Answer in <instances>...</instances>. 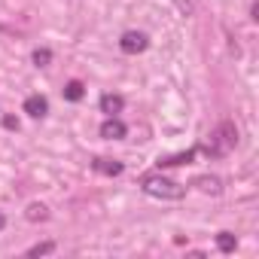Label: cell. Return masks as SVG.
<instances>
[{
	"label": "cell",
	"instance_id": "obj_16",
	"mask_svg": "<svg viewBox=\"0 0 259 259\" xmlns=\"http://www.w3.org/2000/svg\"><path fill=\"white\" fill-rule=\"evenodd\" d=\"M177 7H180V10H183V13H186V16H189V13H192V4H189V0H177Z\"/></svg>",
	"mask_w": 259,
	"mask_h": 259
},
{
	"label": "cell",
	"instance_id": "obj_3",
	"mask_svg": "<svg viewBox=\"0 0 259 259\" xmlns=\"http://www.w3.org/2000/svg\"><path fill=\"white\" fill-rule=\"evenodd\" d=\"M147 46H150V37L144 31H125L119 37V49L125 55H141V52H147Z\"/></svg>",
	"mask_w": 259,
	"mask_h": 259
},
{
	"label": "cell",
	"instance_id": "obj_2",
	"mask_svg": "<svg viewBox=\"0 0 259 259\" xmlns=\"http://www.w3.org/2000/svg\"><path fill=\"white\" fill-rule=\"evenodd\" d=\"M235 144H238V128H235V122H220L213 132H210V138H207V144L201 147V153L204 156H226L229 150H235Z\"/></svg>",
	"mask_w": 259,
	"mask_h": 259
},
{
	"label": "cell",
	"instance_id": "obj_14",
	"mask_svg": "<svg viewBox=\"0 0 259 259\" xmlns=\"http://www.w3.org/2000/svg\"><path fill=\"white\" fill-rule=\"evenodd\" d=\"M25 217H28L31 223H37V220H46L49 213H46V207H43V204H28V213H25Z\"/></svg>",
	"mask_w": 259,
	"mask_h": 259
},
{
	"label": "cell",
	"instance_id": "obj_6",
	"mask_svg": "<svg viewBox=\"0 0 259 259\" xmlns=\"http://www.w3.org/2000/svg\"><path fill=\"white\" fill-rule=\"evenodd\" d=\"M25 113H28L31 119H43V116L49 113V98H46V95H28V98H25Z\"/></svg>",
	"mask_w": 259,
	"mask_h": 259
},
{
	"label": "cell",
	"instance_id": "obj_13",
	"mask_svg": "<svg viewBox=\"0 0 259 259\" xmlns=\"http://www.w3.org/2000/svg\"><path fill=\"white\" fill-rule=\"evenodd\" d=\"M31 61H34L37 67H46V64L52 61V49H46V46H40V49H34V52H31Z\"/></svg>",
	"mask_w": 259,
	"mask_h": 259
},
{
	"label": "cell",
	"instance_id": "obj_5",
	"mask_svg": "<svg viewBox=\"0 0 259 259\" xmlns=\"http://www.w3.org/2000/svg\"><path fill=\"white\" fill-rule=\"evenodd\" d=\"M98 107H101V113H104V116H119V113L125 110V98H122V95H116V92H107V95H101Z\"/></svg>",
	"mask_w": 259,
	"mask_h": 259
},
{
	"label": "cell",
	"instance_id": "obj_7",
	"mask_svg": "<svg viewBox=\"0 0 259 259\" xmlns=\"http://www.w3.org/2000/svg\"><path fill=\"white\" fill-rule=\"evenodd\" d=\"M92 171H95V174H104V177H119V174L125 171V165H122L119 159H104V156H98V159L92 162Z\"/></svg>",
	"mask_w": 259,
	"mask_h": 259
},
{
	"label": "cell",
	"instance_id": "obj_15",
	"mask_svg": "<svg viewBox=\"0 0 259 259\" xmlns=\"http://www.w3.org/2000/svg\"><path fill=\"white\" fill-rule=\"evenodd\" d=\"M4 128H19V119L16 116H4Z\"/></svg>",
	"mask_w": 259,
	"mask_h": 259
},
{
	"label": "cell",
	"instance_id": "obj_17",
	"mask_svg": "<svg viewBox=\"0 0 259 259\" xmlns=\"http://www.w3.org/2000/svg\"><path fill=\"white\" fill-rule=\"evenodd\" d=\"M4 229H7V217H4V213H0V232H4Z\"/></svg>",
	"mask_w": 259,
	"mask_h": 259
},
{
	"label": "cell",
	"instance_id": "obj_12",
	"mask_svg": "<svg viewBox=\"0 0 259 259\" xmlns=\"http://www.w3.org/2000/svg\"><path fill=\"white\" fill-rule=\"evenodd\" d=\"M49 253H55V241H40V244L28 247V253H25V256L37 259V256H49Z\"/></svg>",
	"mask_w": 259,
	"mask_h": 259
},
{
	"label": "cell",
	"instance_id": "obj_9",
	"mask_svg": "<svg viewBox=\"0 0 259 259\" xmlns=\"http://www.w3.org/2000/svg\"><path fill=\"white\" fill-rule=\"evenodd\" d=\"M195 153H198V150H186V153H180V156H168V159H159V168H174V165H189V162L195 159Z\"/></svg>",
	"mask_w": 259,
	"mask_h": 259
},
{
	"label": "cell",
	"instance_id": "obj_10",
	"mask_svg": "<svg viewBox=\"0 0 259 259\" xmlns=\"http://www.w3.org/2000/svg\"><path fill=\"white\" fill-rule=\"evenodd\" d=\"M82 98H85V85H82L79 79H70V82L64 85V101H73V104H76V101H82Z\"/></svg>",
	"mask_w": 259,
	"mask_h": 259
},
{
	"label": "cell",
	"instance_id": "obj_4",
	"mask_svg": "<svg viewBox=\"0 0 259 259\" xmlns=\"http://www.w3.org/2000/svg\"><path fill=\"white\" fill-rule=\"evenodd\" d=\"M98 132H101V138H104V141H122V138L128 135V125H125L119 116H107V119L101 122Z\"/></svg>",
	"mask_w": 259,
	"mask_h": 259
},
{
	"label": "cell",
	"instance_id": "obj_11",
	"mask_svg": "<svg viewBox=\"0 0 259 259\" xmlns=\"http://www.w3.org/2000/svg\"><path fill=\"white\" fill-rule=\"evenodd\" d=\"M235 247H238L235 232H220V235H217V250H220V253H235Z\"/></svg>",
	"mask_w": 259,
	"mask_h": 259
},
{
	"label": "cell",
	"instance_id": "obj_8",
	"mask_svg": "<svg viewBox=\"0 0 259 259\" xmlns=\"http://www.w3.org/2000/svg\"><path fill=\"white\" fill-rule=\"evenodd\" d=\"M192 186H195V189H201L204 195H220V192H223V180H220V177H210V174L198 177Z\"/></svg>",
	"mask_w": 259,
	"mask_h": 259
},
{
	"label": "cell",
	"instance_id": "obj_1",
	"mask_svg": "<svg viewBox=\"0 0 259 259\" xmlns=\"http://www.w3.org/2000/svg\"><path fill=\"white\" fill-rule=\"evenodd\" d=\"M141 189L150 198H162V201H180L186 195V186H180L177 180H171L165 174H144L141 177Z\"/></svg>",
	"mask_w": 259,
	"mask_h": 259
}]
</instances>
